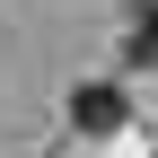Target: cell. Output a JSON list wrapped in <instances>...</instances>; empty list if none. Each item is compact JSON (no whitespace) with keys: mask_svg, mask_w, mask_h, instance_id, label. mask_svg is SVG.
<instances>
[{"mask_svg":"<svg viewBox=\"0 0 158 158\" xmlns=\"http://www.w3.org/2000/svg\"><path fill=\"white\" fill-rule=\"evenodd\" d=\"M70 114H79V132H114V123H123V97H114V88H79Z\"/></svg>","mask_w":158,"mask_h":158,"instance_id":"cell-1","label":"cell"},{"mask_svg":"<svg viewBox=\"0 0 158 158\" xmlns=\"http://www.w3.org/2000/svg\"><path fill=\"white\" fill-rule=\"evenodd\" d=\"M141 53H158V9H141Z\"/></svg>","mask_w":158,"mask_h":158,"instance_id":"cell-2","label":"cell"}]
</instances>
